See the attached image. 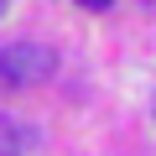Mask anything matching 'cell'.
Returning a JSON list of instances; mask_svg holds the SVG:
<instances>
[{
	"mask_svg": "<svg viewBox=\"0 0 156 156\" xmlns=\"http://www.w3.org/2000/svg\"><path fill=\"white\" fill-rule=\"evenodd\" d=\"M57 73V52L42 47V42H11L0 47V83L11 89H37Z\"/></svg>",
	"mask_w": 156,
	"mask_h": 156,
	"instance_id": "6da1fadb",
	"label": "cell"
},
{
	"mask_svg": "<svg viewBox=\"0 0 156 156\" xmlns=\"http://www.w3.org/2000/svg\"><path fill=\"white\" fill-rule=\"evenodd\" d=\"M0 156H26V135H21V125L5 120V115H0Z\"/></svg>",
	"mask_w": 156,
	"mask_h": 156,
	"instance_id": "7a4b0ae2",
	"label": "cell"
},
{
	"mask_svg": "<svg viewBox=\"0 0 156 156\" xmlns=\"http://www.w3.org/2000/svg\"><path fill=\"white\" fill-rule=\"evenodd\" d=\"M78 5H83V11H109L115 0H78Z\"/></svg>",
	"mask_w": 156,
	"mask_h": 156,
	"instance_id": "3957f363",
	"label": "cell"
},
{
	"mask_svg": "<svg viewBox=\"0 0 156 156\" xmlns=\"http://www.w3.org/2000/svg\"><path fill=\"white\" fill-rule=\"evenodd\" d=\"M0 11H5V0H0Z\"/></svg>",
	"mask_w": 156,
	"mask_h": 156,
	"instance_id": "277c9868",
	"label": "cell"
}]
</instances>
